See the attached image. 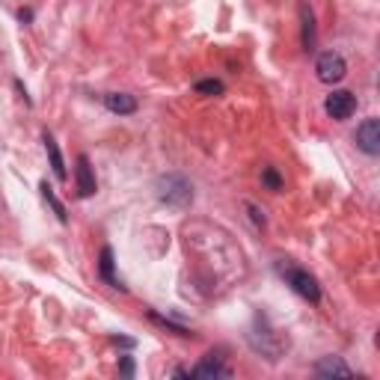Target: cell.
Masks as SVG:
<instances>
[{
	"label": "cell",
	"mask_w": 380,
	"mask_h": 380,
	"mask_svg": "<svg viewBox=\"0 0 380 380\" xmlns=\"http://www.w3.org/2000/svg\"><path fill=\"white\" fill-rule=\"evenodd\" d=\"M354 140H357V146L363 149L365 155H372V158L380 155V122H377V119H365V122L357 128Z\"/></svg>",
	"instance_id": "5b68a950"
},
{
	"label": "cell",
	"mask_w": 380,
	"mask_h": 380,
	"mask_svg": "<svg viewBox=\"0 0 380 380\" xmlns=\"http://www.w3.org/2000/svg\"><path fill=\"white\" fill-rule=\"evenodd\" d=\"M247 211H249V214H253V220H256V223H258V226H265V217H262V214H258V208H256V205H249V202H247Z\"/></svg>",
	"instance_id": "e0dca14e"
},
{
	"label": "cell",
	"mask_w": 380,
	"mask_h": 380,
	"mask_svg": "<svg viewBox=\"0 0 380 380\" xmlns=\"http://www.w3.org/2000/svg\"><path fill=\"white\" fill-rule=\"evenodd\" d=\"M119 372H122V377H134V363H131V357L122 359V368H119Z\"/></svg>",
	"instance_id": "2e32d148"
},
{
	"label": "cell",
	"mask_w": 380,
	"mask_h": 380,
	"mask_svg": "<svg viewBox=\"0 0 380 380\" xmlns=\"http://www.w3.org/2000/svg\"><path fill=\"white\" fill-rule=\"evenodd\" d=\"M75 182H77V193H81V196H93L95 193V175H93V167H89L86 155H77Z\"/></svg>",
	"instance_id": "8992f818"
},
{
	"label": "cell",
	"mask_w": 380,
	"mask_h": 380,
	"mask_svg": "<svg viewBox=\"0 0 380 380\" xmlns=\"http://www.w3.org/2000/svg\"><path fill=\"white\" fill-rule=\"evenodd\" d=\"M196 93H202V95H223V84H220V81H199L196 84Z\"/></svg>",
	"instance_id": "9a60e30c"
},
{
	"label": "cell",
	"mask_w": 380,
	"mask_h": 380,
	"mask_svg": "<svg viewBox=\"0 0 380 380\" xmlns=\"http://www.w3.org/2000/svg\"><path fill=\"white\" fill-rule=\"evenodd\" d=\"M279 274H283L285 283L292 285L303 300H309V303H318V300H321V288H318L315 276H309L306 271H300V267H288V265L279 267Z\"/></svg>",
	"instance_id": "7a4b0ae2"
},
{
	"label": "cell",
	"mask_w": 380,
	"mask_h": 380,
	"mask_svg": "<svg viewBox=\"0 0 380 380\" xmlns=\"http://www.w3.org/2000/svg\"><path fill=\"white\" fill-rule=\"evenodd\" d=\"M102 276L107 279L110 285L122 288V285H119V279L113 276V249H110V247H104V249H102Z\"/></svg>",
	"instance_id": "7c38bea8"
},
{
	"label": "cell",
	"mask_w": 380,
	"mask_h": 380,
	"mask_svg": "<svg viewBox=\"0 0 380 380\" xmlns=\"http://www.w3.org/2000/svg\"><path fill=\"white\" fill-rule=\"evenodd\" d=\"M315 72H318V81H321V84H339L345 77L348 66H345L342 54L324 51L321 57H318V63H315Z\"/></svg>",
	"instance_id": "3957f363"
},
{
	"label": "cell",
	"mask_w": 380,
	"mask_h": 380,
	"mask_svg": "<svg viewBox=\"0 0 380 380\" xmlns=\"http://www.w3.org/2000/svg\"><path fill=\"white\" fill-rule=\"evenodd\" d=\"M42 196H45V202L54 208V214L59 217V223H66V220H68V217H66V208H63V202H59V199L54 196V190L48 187V184H42Z\"/></svg>",
	"instance_id": "4fadbf2b"
},
{
	"label": "cell",
	"mask_w": 380,
	"mask_h": 380,
	"mask_svg": "<svg viewBox=\"0 0 380 380\" xmlns=\"http://www.w3.org/2000/svg\"><path fill=\"white\" fill-rule=\"evenodd\" d=\"M262 182L267 184V190H279V187H283V178H279V173H276L274 167H265L262 169Z\"/></svg>",
	"instance_id": "5bb4252c"
},
{
	"label": "cell",
	"mask_w": 380,
	"mask_h": 380,
	"mask_svg": "<svg viewBox=\"0 0 380 380\" xmlns=\"http://www.w3.org/2000/svg\"><path fill=\"white\" fill-rule=\"evenodd\" d=\"M324 110L333 119H351L354 116V110H357V98L354 93H348V89H336V93H330L327 95V102H324Z\"/></svg>",
	"instance_id": "277c9868"
},
{
	"label": "cell",
	"mask_w": 380,
	"mask_h": 380,
	"mask_svg": "<svg viewBox=\"0 0 380 380\" xmlns=\"http://www.w3.org/2000/svg\"><path fill=\"white\" fill-rule=\"evenodd\" d=\"M158 199L173 208H184L193 199V187L182 175H164V178H158Z\"/></svg>",
	"instance_id": "6da1fadb"
},
{
	"label": "cell",
	"mask_w": 380,
	"mask_h": 380,
	"mask_svg": "<svg viewBox=\"0 0 380 380\" xmlns=\"http://www.w3.org/2000/svg\"><path fill=\"white\" fill-rule=\"evenodd\" d=\"M104 104H107V110H113V113H119V116H128V113H134L137 110L134 95H125V93H107Z\"/></svg>",
	"instance_id": "ba28073f"
},
{
	"label": "cell",
	"mask_w": 380,
	"mask_h": 380,
	"mask_svg": "<svg viewBox=\"0 0 380 380\" xmlns=\"http://www.w3.org/2000/svg\"><path fill=\"white\" fill-rule=\"evenodd\" d=\"M193 377H202V380H211V377H229V368L220 363V359H214V354L208 357V359H202L193 372H190Z\"/></svg>",
	"instance_id": "9c48e42d"
},
{
	"label": "cell",
	"mask_w": 380,
	"mask_h": 380,
	"mask_svg": "<svg viewBox=\"0 0 380 380\" xmlns=\"http://www.w3.org/2000/svg\"><path fill=\"white\" fill-rule=\"evenodd\" d=\"M45 149H48V158H51V167H54V175L59 178V182H66L68 173H66V164H63V155H59V149L54 143L51 134H45Z\"/></svg>",
	"instance_id": "8fae6325"
},
{
	"label": "cell",
	"mask_w": 380,
	"mask_h": 380,
	"mask_svg": "<svg viewBox=\"0 0 380 380\" xmlns=\"http://www.w3.org/2000/svg\"><path fill=\"white\" fill-rule=\"evenodd\" d=\"M315 372H318V377H351L354 374L351 368L342 363V357H324L321 363L315 365Z\"/></svg>",
	"instance_id": "52a82bcc"
},
{
	"label": "cell",
	"mask_w": 380,
	"mask_h": 380,
	"mask_svg": "<svg viewBox=\"0 0 380 380\" xmlns=\"http://www.w3.org/2000/svg\"><path fill=\"white\" fill-rule=\"evenodd\" d=\"M300 21H303V48L306 51H312L315 48V15L309 3H300Z\"/></svg>",
	"instance_id": "30bf717a"
}]
</instances>
